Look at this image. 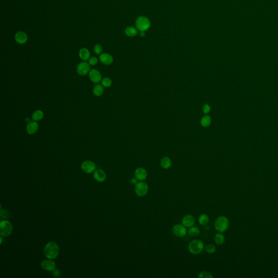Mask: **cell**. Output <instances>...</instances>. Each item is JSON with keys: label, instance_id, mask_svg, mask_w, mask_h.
Masks as SVG:
<instances>
[{"label": "cell", "instance_id": "1", "mask_svg": "<svg viewBox=\"0 0 278 278\" xmlns=\"http://www.w3.org/2000/svg\"><path fill=\"white\" fill-rule=\"evenodd\" d=\"M59 247L55 242H49L45 247L44 254L47 259H54L58 256L59 254Z\"/></svg>", "mask_w": 278, "mask_h": 278}, {"label": "cell", "instance_id": "2", "mask_svg": "<svg viewBox=\"0 0 278 278\" xmlns=\"http://www.w3.org/2000/svg\"><path fill=\"white\" fill-rule=\"evenodd\" d=\"M204 249V243L200 240H194L190 242L188 246V251L193 255L200 254Z\"/></svg>", "mask_w": 278, "mask_h": 278}, {"label": "cell", "instance_id": "3", "mask_svg": "<svg viewBox=\"0 0 278 278\" xmlns=\"http://www.w3.org/2000/svg\"><path fill=\"white\" fill-rule=\"evenodd\" d=\"M229 220L228 218L224 216L218 217L215 220V228L219 232H223L227 230L229 227Z\"/></svg>", "mask_w": 278, "mask_h": 278}, {"label": "cell", "instance_id": "4", "mask_svg": "<svg viewBox=\"0 0 278 278\" xmlns=\"http://www.w3.org/2000/svg\"><path fill=\"white\" fill-rule=\"evenodd\" d=\"M13 227L10 222L2 221L0 223V235L2 237H8L12 234Z\"/></svg>", "mask_w": 278, "mask_h": 278}, {"label": "cell", "instance_id": "5", "mask_svg": "<svg viewBox=\"0 0 278 278\" xmlns=\"http://www.w3.org/2000/svg\"><path fill=\"white\" fill-rule=\"evenodd\" d=\"M148 191V185L144 181H140L135 185V192L138 197H142L146 196Z\"/></svg>", "mask_w": 278, "mask_h": 278}, {"label": "cell", "instance_id": "6", "mask_svg": "<svg viewBox=\"0 0 278 278\" xmlns=\"http://www.w3.org/2000/svg\"><path fill=\"white\" fill-rule=\"evenodd\" d=\"M135 25L138 31L140 32H144L148 29L151 25V22L147 17L140 16L136 20Z\"/></svg>", "mask_w": 278, "mask_h": 278}, {"label": "cell", "instance_id": "7", "mask_svg": "<svg viewBox=\"0 0 278 278\" xmlns=\"http://www.w3.org/2000/svg\"><path fill=\"white\" fill-rule=\"evenodd\" d=\"M172 232L173 234L178 237H183L185 236L188 230L186 229V227H185L184 225L177 224L173 226L172 228Z\"/></svg>", "mask_w": 278, "mask_h": 278}, {"label": "cell", "instance_id": "8", "mask_svg": "<svg viewBox=\"0 0 278 278\" xmlns=\"http://www.w3.org/2000/svg\"><path fill=\"white\" fill-rule=\"evenodd\" d=\"M90 71V65L86 61L79 64L77 67V72L81 76H86Z\"/></svg>", "mask_w": 278, "mask_h": 278}, {"label": "cell", "instance_id": "9", "mask_svg": "<svg viewBox=\"0 0 278 278\" xmlns=\"http://www.w3.org/2000/svg\"><path fill=\"white\" fill-rule=\"evenodd\" d=\"M81 168L86 173H93V172L95 171L96 165L93 161L91 160H86L82 163Z\"/></svg>", "mask_w": 278, "mask_h": 278}, {"label": "cell", "instance_id": "10", "mask_svg": "<svg viewBox=\"0 0 278 278\" xmlns=\"http://www.w3.org/2000/svg\"><path fill=\"white\" fill-rule=\"evenodd\" d=\"M42 269L47 271H54L56 269V263L52 259H48L42 261L41 263Z\"/></svg>", "mask_w": 278, "mask_h": 278}, {"label": "cell", "instance_id": "11", "mask_svg": "<svg viewBox=\"0 0 278 278\" xmlns=\"http://www.w3.org/2000/svg\"><path fill=\"white\" fill-rule=\"evenodd\" d=\"M89 78L93 83H98L102 81V75L100 72L96 69L91 70L89 73Z\"/></svg>", "mask_w": 278, "mask_h": 278}, {"label": "cell", "instance_id": "12", "mask_svg": "<svg viewBox=\"0 0 278 278\" xmlns=\"http://www.w3.org/2000/svg\"><path fill=\"white\" fill-rule=\"evenodd\" d=\"M148 173L146 169L142 167H139L135 170L134 177L139 181H144L146 179Z\"/></svg>", "mask_w": 278, "mask_h": 278}, {"label": "cell", "instance_id": "13", "mask_svg": "<svg viewBox=\"0 0 278 278\" xmlns=\"http://www.w3.org/2000/svg\"><path fill=\"white\" fill-rule=\"evenodd\" d=\"M195 218L192 215H186L182 219V224L187 228L192 227L195 225Z\"/></svg>", "mask_w": 278, "mask_h": 278}, {"label": "cell", "instance_id": "14", "mask_svg": "<svg viewBox=\"0 0 278 278\" xmlns=\"http://www.w3.org/2000/svg\"><path fill=\"white\" fill-rule=\"evenodd\" d=\"M39 129V125L37 121H31L29 122L27 127H26V131L27 133L29 135H33L35 134Z\"/></svg>", "mask_w": 278, "mask_h": 278}, {"label": "cell", "instance_id": "15", "mask_svg": "<svg viewBox=\"0 0 278 278\" xmlns=\"http://www.w3.org/2000/svg\"><path fill=\"white\" fill-rule=\"evenodd\" d=\"M93 178L96 181L102 183L106 180L107 176H106V174L104 171H103L100 169H98V170H95V171L94 172Z\"/></svg>", "mask_w": 278, "mask_h": 278}, {"label": "cell", "instance_id": "16", "mask_svg": "<svg viewBox=\"0 0 278 278\" xmlns=\"http://www.w3.org/2000/svg\"><path fill=\"white\" fill-rule=\"evenodd\" d=\"M15 41L19 44H24L27 42L28 40V37L26 33L24 32H17L15 35Z\"/></svg>", "mask_w": 278, "mask_h": 278}, {"label": "cell", "instance_id": "17", "mask_svg": "<svg viewBox=\"0 0 278 278\" xmlns=\"http://www.w3.org/2000/svg\"><path fill=\"white\" fill-rule=\"evenodd\" d=\"M100 60L101 63L105 65H109L113 62V57L108 53L101 54L100 56Z\"/></svg>", "mask_w": 278, "mask_h": 278}, {"label": "cell", "instance_id": "18", "mask_svg": "<svg viewBox=\"0 0 278 278\" xmlns=\"http://www.w3.org/2000/svg\"><path fill=\"white\" fill-rule=\"evenodd\" d=\"M79 56L81 58V59H82L84 61L87 60L88 59L90 58V51L88 50V49L86 48H83L81 49L79 52Z\"/></svg>", "mask_w": 278, "mask_h": 278}, {"label": "cell", "instance_id": "19", "mask_svg": "<svg viewBox=\"0 0 278 278\" xmlns=\"http://www.w3.org/2000/svg\"><path fill=\"white\" fill-rule=\"evenodd\" d=\"M160 165L164 169H168L170 168L172 165L171 159L167 156L163 157L160 160Z\"/></svg>", "mask_w": 278, "mask_h": 278}, {"label": "cell", "instance_id": "20", "mask_svg": "<svg viewBox=\"0 0 278 278\" xmlns=\"http://www.w3.org/2000/svg\"><path fill=\"white\" fill-rule=\"evenodd\" d=\"M214 241L216 244L218 246H221L225 243V236L222 234V232L217 233L214 236Z\"/></svg>", "mask_w": 278, "mask_h": 278}, {"label": "cell", "instance_id": "21", "mask_svg": "<svg viewBox=\"0 0 278 278\" xmlns=\"http://www.w3.org/2000/svg\"><path fill=\"white\" fill-rule=\"evenodd\" d=\"M104 93V87L101 84H97L93 88V93L96 96H101Z\"/></svg>", "mask_w": 278, "mask_h": 278}, {"label": "cell", "instance_id": "22", "mask_svg": "<svg viewBox=\"0 0 278 278\" xmlns=\"http://www.w3.org/2000/svg\"><path fill=\"white\" fill-rule=\"evenodd\" d=\"M44 114L41 110H35L32 115V120L35 121H38L42 119L44 117Z\"/></svg>", "mask_w": 278, "mask_h": 278}, {"label": "cell", "instance_id": "23", "mask_svg": "<svg viewBox=\"0 0 278 278\" xmlns=\"http://www.w3.org/2000/svg\"><path fill=\"white\" fill-rule=\"evenodd\" d=\"M198 222L202 225H206L209 222V217L207 214H201L198 217Z\"/></svg>", "mask_w": 278, "mask_h": 278}, {"label": "cell", "instance_id": "24", "mask_svg": "<svg viewBox=\"0 0 278 278\" xmlns=\"http://www.w3.org/2000/svg\"><path fill=\"white\" fill-rule=\"evenodd\" d=\"M188 234L192 237H196L198 236L200 234V229L197 227H190L188 231Z\"/></svg>", "mask_w": 278, "mask_h": 278}, {"label": "cell", "instance_id": "25", "mask_svg": "<svg viewBox=\"0 0 278 278\" xmlns=\"http://www.w3.org/2000/svg\"><path fill=\"white\" fill-rule=\"evenodd\" d=\"M125 33L128 37H133L137 35V31L134 27H128L125 29Z\"/></svg>", "mask_w": 278, "mask_h": 278}, {"label": "cell", "instance_id": "26", "mask_svg": "<svg viewBox=\"0 0 278 278\" xmlns=\"http://www.w3.org/2000/svg\"><path fill=\"white\" fill-rule=\"evenodd\" d=\"M211 122V120L210 116H205L202 119L200 123L203 127H207L210 126Z\"/></svg>", "mask_w": 278, "mask_h": 278}, {"label": "cell", "instance_id": "27", "mask_svg": "<svg viewBox=\"0 0 278 278\" xmlns=\"http://www.w3.org/2000/svg\"><path fill=\"white\" fill-rule=\"evenodd\" d=\"M204 249L208 254H213L215 253L216 251V247L213 244H207V245H206L204 247Z\"/></svg>", "mask_w": 278, "mask_h": 278}, {"label": "cell", "instance_id": "28", "mask_svg": "<svg viewBox=\"0 0 278 278\" xmlns=\"http://www.w3.org/2000/svg\"><path fill=\"white\" fill-rule=\"evenodd\" d=\"M101 84L104 88H109L112 84V81L110 78L108 77H105L102 79Z\"/></svg>", "mask_w": 278, "mask_h": 278}, {"label": "cell", "instance_id": "29", "mask_svg": "<svg viewBox=\"0 0 278 278\" xmlns=\"http://www.w3.org/2000/svg\"><path fill=\"white\" fill-rule=\"evenodd\" d=\"M198 277L199 278H212L213 276H212L211 274L210 273V272H209L207 271H202L199 274Z\"/></svg>", "mask_w": 278, "mask_h": 278}, {"label": "cell", "instance_id": "30", "mask_svg": "<svg viewBox=\"0 0 278 278\" xmlns=\"http://www.w3.org/2000/svg\"><path fill=\"white\" fill-rule=\"evenodd\" d=\"M93 51H94L95 53L96 54H97V55L100 54L102 52V47L100 45L97 44L93 47Z\"/></svg>", "mask_w": 278, "mask_h": 278}, {"label": "cell", "instance_id": "31", "mask_svg": "<svg viewBox=\"0 0 278 278\" xmlns=\"http://www.w3.org/2000/svg\"><path fill=\"white\" fill-rule=\"evenodd\" d=\"M98 60L96 57H91L89 59V63L91 66H95L97 64Z\"/></svg>", "mask_w": 278, "mask_h": 278}, {"label": "cell", "instance_id": "32", "mask_svg": "<svg viewBox=\"0 0 278 278\" xmlns=\"http://www.w3.org/2000/svg\"><path fill=\"white\" fill-rule=\"evenodd\" d=\"M210 109L211 108H210V105H209V104H205L203 107V112H204V114H206L210 112Z\"/></svg>", "mask_w": 278, "mask_h": 278}, {"label": "cell", "instance_id": "33", "mask_svg": "<svg viewBox=\"0 0 278 278\" xmlns=\"http://www.w3.org/2000/svg\"><path fill=\"white\" fill-rule=\"evenodd\" d=\"M137 181H138V180H137V178H135L134 177H133V178H131V179H130V183H131L132 184H133V185H135L137 183H138Z\"/></svg>", "mask_w": 278, "mask_h": 278}, {"label": "cell", "instance_id": "34", "mask_svg": "<svg viewBox=\"0 0 278 278\" xmlns=\"http://www.w3.org/2000/svg\"><path fill=\"white\" fill-rule=\"evenodd\" d=\"M144 32H141V33H140V35L141 37H144Z\"/></svg>", "mask_w": 278, "mask_h": 278}]
</instances>
